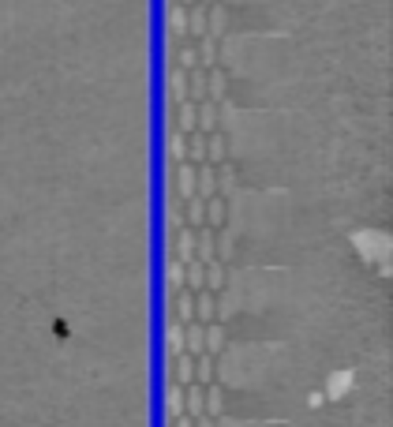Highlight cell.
<instances>
[{"instance_id": "6da1fadb", "label": "cell", "mask_w": 393, "mask_h": 427, "mask_svg": "<svg viewBox=\"0 0 393 427\" xmlns=\"http://www.w3.org/2000/svg\"><path fill=\"white\" fill-rule=\"evenodd\" d=\"M217 195V172H214V165L210 161H202L199 169H195V199H214Z\"/></svg>"}, {"instance_id": "7a4b0ae2", "label": "cell", "mask_w": 393, "mask_h": 427, "mask_svg": "<svg viewBox=\"0 0 393 427\" xmlns=\"http://www.w3.org/2000/svg\"><path fill=\"white\" fill-rule=\"evenodd\" d=\"M217 128H221V113H217V105L214 102L195 105V131H199V135H214Z\"/></svg>"}, {"instance_id": "3957f363", "label": "cell", "mask_w": 393, "mask_h": 427, "mask_svg": "<svg viewBox=\"0 0 393 427\" xmlns=\"http://www.w3.org/2000/svg\"><path fill=\"white\" fill-rule=\"evenodd\" d=\"M172 319H177L180 326L195 323V292H188V289L172 292Z\"/></svg>"}, {"instance_id": "277c9868", "label": "cell", "mask_w": 393, "mask_h": 427, "mask_svg": "<svg viewBox=\"0 0 393 427\" xmlns=\"http://www.w3.org/2000/svg\"><path fill=\"white\" fill-rule=\"evenodd\" d=\"M169 382H177V386H191V382H195V356H188V353L172 356Z\"/></svg>"}, {"instance_id": "5b68a950", "label": "cell", "mask_w": 393, "mask_h": 427, "mask_svg": "<svg viewBox=\"0 0 393 427\" xmlns=\"http://www.w3.org/2000/svg\"><path fill=\"white\" fill-rule=\"evenodd\" d=\"M169 259L195 262V229H180V233H172V255Z\"/></svg>"}, {"instance_id": "8992f818", "label": "cell", "mask_w": 393, "mask_h": 427, "mask_svg": "<svg viewBox=\"0 0 393 427\" xmlns=\"http://www.w3.org/2000/svg\"><path fill=\"white\" fill-rule=\"evenodd\" d=\"M225 94H228V75L221 68H210V72H206V102L221 105Z\"/></svg>"}, {"instance_id": "52a82bcc", "label": "cell", "mask_w": 393, "mask_h": 427, "mask_svg": "<svg viewBox=\"0 0 393 427\" xmlns=\"http://www.w3.org/2000/svg\"><path fill=\"white\" fill-rule=\"evenodd\" d=\"M217 319V297L214 292H195V323H202V326H210Z\"/></svg>"}, {"instance_id": "ba28073f", "label": "cell", "mask_w": 393, "mask_h": 427, "mask_svg": "<svg viewBox=\"0 0 393 427\" xmlns=\"http://www.w3.org/2000/svg\"><path fill=\"white\" fill-rule=\"evenodd\" d=\"M228 30V12H225V4H210L206 8V38H221Z\"/></svg>"}, {"instance_id": "9c48e42d", "label": "cell", "mask_w": 393, "mask_h": 427, "mask_svg": "<svg viewBox=\"0 0 393 427\" xmlns=\"http://www.w3.org/2000/svg\"><path fill=\"white\" fill-rule=\"evenodd\" d=\"M195 262H214V229L210 225H202V229H195Z\"/></svg>"}, {"instance_id": "30bf717a", "label": "cell", "mask_w": 393, "mask_h": 427, "mask_svg": "<svg viewBox=\"0 0 393 427\" xmlns=\"http://www.w3.org/2000/svg\"><path fill=\"white\" fill-rule=\"evenodd\" d=\"M195 382H199V386H214L217 382V360L210 353L195 356Z\"/></svg>"}, {"instance_id": "8fae6325", "label": "cell", "mask_w": 393, "mask_h": 427, "mask_svg": "<svg viewBox=\"0 0 393 427\" xmlns=\"http://www.w3.org/2000/svg\"><path fill=\"white\" fill-rule=\"evenodd\" d=\"M202 334H206L202 323H188V326H184V353H188V356H202L206 353V348H202Z\"/></svg>"}, {"instance_id": "7c38bea8", "label": "cell", "mask_w": 393, "mask_h": 427, "mask_svg": "<svg viewBox=\"0 0 393 427\" xmlns=\"http://www.w3.org/2000/svg\"><path fill=\"white\" fill-rule=\"evenodd\" d=\"M169 97H172V105L188 102V72H184V68H172L169 72Z\"/></svg>"}, {"instance_id": "4fadbf2b", "label": "cell", "mask_w": 393, "mask_h": 427, "mask_svg": "<svg viewBox=\"0 0 393 427\" xmlns=\"http://www.w3.org/2000/svg\"><path fill=\"white\" fill-rule=\"evenodd\" d=\"M184 289L188 292H202L206 289V266L202 262H184Z\"/></svg>"}, {"instance_id": "5bb4252c", "label": "cell", "mask_w": 393, "mask_h": 427, "mask_svg": "<svg viewBox=\"0 0 393 427\" xmlns=\"http://www.w3.org/2000/svg\"><path fill=\"white\" fill-rule=\"evenodd\" d=\"M225 217H228V203L221 199V195H214V199H206V225H210L214 233H217V229L225 225Z\"/></svg>"}, {"instance_id": "9a60e30c", "label": "cell", "mask_w": 393, "mask_h": 427, "mask_svg": "<svg viewBox=\"0 0 393 427\" xmlns=\"http://www.w3.org/2000/svg\"><path fill=\"white\" fill-rule=\"evenodd\" d=\"M188 102L191 105H202L206 102V72L202 68H191L188 72Z\"/></svg>"}, {"instance_id": "2e32d148", "label": "cell", "mask_w": 393, "mask_h": 427, "mask_svg": "<svg viewBox=\"0 0 393 427\" xmlns=\"http://www.w3.org/2000/svg\"><path fill=\"white\" fill-rule=\"evenodd\" d=\"M214 172H217V195H221V199L236 195V184H240V180H236V169L221 161V165H214Z\"/></svg>"}, {"instance_id": "e0dca14e", "label": "cell", "mask_w": 393, "mask_h": 427, "mask_svg": "<svg viewBox=\"0 0 393 427\" xmlns=\"http://www.w3.org/2000/svg\"><path fill=\"white\" fill-rule=\"evenodd\" d=\"M195 57H199V68H202V72L217 68V41L202 34V38H199V46H195Z\"/></svg>"}, {"instance_id": "ac0fdd59", "label": "cell", "mask_w": 393, "mask_h": 427, "mask_svg": "<svg viewBox=\"0 0 393 427\" xmlns=\"http://www.w3.org/2000/svg\"><path fill=\"white\" fill-rule=\"evenodd\" d=\"M177 191H180L184 203L195 199V165H191V161H184V165L177 169Z\"/></svg>"}, {"instance_id": "d6986e66", "label": "cell", "mask_w": 393, "mask_h": 427, "mask_svg": "<svg viewBox=\"0 0 393 427\" xmlns=\"http://www.w3.org/2000/svg\"><path fill=\"white\" fill-rule=\"evenodd\" d=\"M165 416H169V423L184 416V386H177V382H169V390H165Z\"/></svg>"}, {"instance_id": "ffe728a7", "label": "cell", "mask_w": 393, "mask_h": 427, "mask_svg": "<svg viewBox=\"0 0 393 427\" xmlns=\"http://www.w3.org/2000/svg\"><path fill=\"white\" fill-rule=\"evenodd\" d=\"M169 30H172V38L188 34V8H184L180 0H172V4H169Z\"/></svg>"}, {"instance_id": "44dd1931", "label": "cell", "mask_w": 393, "mask_h": 427, "mask_svg": "<svg viewBox=\"0 0 393 427\" xmlns=\"http://www.w3.org/2000/svg\"><path fill=\"white\" fill-rule=\"evenodd\" d=\"M225 154H228V142H225V135H221V131L206 135V161H210V165H221V161H225Z\"/></svg>"}, {"instance_id": "7402d4cb", "label": "cell", "mask_w": 393, "mask_h": 427, "mask_svg": "<svg viewBox=\"0 0 393 427\" xmlns=\"http://www.w3.org/2000/svg\"><path fill=\"white\" fill-rule=\"evenodd\" d=\"M225 281H228V273H225V262H206V292H214V297H217V292H221L225 289Z\"/></svg>"}, {"instance_id": "603a6c76", "label": "cell", "mask_w": 393, "mask_h": 427, "mask_svg": "<svg viewBox=\"0 0 393 427\" xmlns=\"http://www.w3.org/2000/svg\"><path fill=\"white\" fill-rule=\"evenodd\" d=\"M233 255H236V236L233 233H214V259L233 262Z\"/></svg>"}, {"instance_id": "cb8c5ba5", "label": "cell", "mask_w": 393, "mask_h": 427, "mask_svg": "<svg viewBox=\"0 0 393 427\" xmlns=\"http://www.w3.org/2000/svg\"><path fill=\"white\" fill-rule=\"evenodd\" d=\"M184 225H188V229H202L206 225V203L202 199H188V203H184Z\"/></svg>"}, {"instance_id": "d4e9b609", "label": "cell", "mask_w": 393, "mask_h": 427, "mask_svg": "<svg viewBox=\"0 0 393 427\" xmlns=\"http://www.w3.org/2000/svg\"><path fill=\"white\" fill-rule=\"evenodd\" d=\"M202 348H206L210 356H217V353L225 348V326H221V323H210V326H206V334H202Z\"/></svg>"}, {"instance_id": "484cf974", "label": "cell", "mask_w": 393, "mask_h": 427, "mask_svg": "<svg viewBox=\"0 0 393 427\" xmlns=\"http://www.w3.org/2000/svg\"><path fill=\"white\" fill-rule=\"evenodd\" d=\"M221 409H225V393H221V386L214 382V386H206V393H202V412L217 420V416H221Z\"/></svg>"}, {"instance_id": "4316f807", "label": "cell", "mask_w": 393, "mask_h": 427, "mask_svg": "<svg viewBox=\"0 0 393 427\" xmlns=\"http://www.w3.org/2000/svg\"><path fill=\"white\" fill-rule=\"evenodd\" d=\"M188 34L202 38L206 34V4H191L188 8Z\"/></svg>"}, {"instance_id": "83f0119b", "label": "cell", "mask_w": 393, "mask_h": 427, "mask_svg": "<svg viewBox=\"0 0 393 427\" xmlns=\"http://www.w3.org/2000/svg\"><path fill=\"white\" fill-rule=\"evenodd\" d=\"M165 345H169V360L184 353V326L177 319H169V326H165Z\"/></svg>"}, {"instance_id": "f1b7e54d", "label": "cell", "mask_w": 393, "mask_h": 427, "mask_svg": "<svg viewBox=\"0 0 393 427\" xmlns=\"http://www.w3.org/2000/svg\"><path fill=\"white\" fill-rule=\"evenodd\" d=\"M169 158L177 161V165L188 161V135H184V131H169Z\"/></svg>"}, {"instance_id": "f546056e", "label": "cell", "mask_w": 393, "mask_h": 427, "mask_svg": "<svg viewBox=\"0 0 393 427\" xmlns=\"http://www.w3.org/2000/svg\"><path fill=\"white\" fill-rule=\"evenodd\" d=\"M188 161H195V165H202V161H206V135H199V131H191V135H188Z\"/></svg>"}, {"instance_id": "4dcf8cb0", "label": "cell", "mask_w": 393, "mask_h": 427, "mask_svg": "<svg viewBox=\"0 0 393 427\" xmlns=\"http://www.w3.org/2000/svg\"><path fill=\"white\" fill-rule=\"evenodd\" d=\"M165 281H169V292H180V289H184V262H180V259H169Z\"/></svg>"}, {"instance_id": "1f68e13d", "label": "cell", "mask_w": 393, "mask_h": 427, "mask_svg": "<svg viewBox=\"0 0 393 427\" xmlns=\"http://www.w3.org/2000/svg\"><path fill=\"white\" fill-rule=\"evenodd\" d=\"M177 109H180V113H177V131L191 135V131H195V105L184 102V105H177Z\"/></svg>"}, {"instance_id": "d6a6232c", "label": "cell", "mask_w": 393, "mask_h": 427, "mask_svg": "<svg viewBox=\"0 0 393 427\" xmlns=\"http://www.w3.org/2000/svg\"><path fill=\"white\" fill-rule=\"evenodd\" d=\"M180 68H184V72L199 68V57H195V46H180Z\"/></svg>"}, {"instance_id": "836d02e7", "label": "cell", "mask_w": 393, "mask_h": 427, "mask_svg": "<svg viewBox=\"0 0 393 427\" xmlns=\"http://www.w3.org/2000/svg\"><path fill=\"white\" fill-rule=\"evenodd\" d=\"M195 427H217V420H214V416H199V420H195Z\"/></svg>"}, {"instance_id": "e575fe53", "label": "cell", "mask_w": 393, "mask_h": 427, "mask_svg": "<svg viewBox=\"0 0 393 427\" xmlns=\"http://www.w3.org/2000/svg\"><path fill=\"white\" fill-rule=\"evenodd\" d=\"M169 427H195V420H191V416H180V420H172Z\"/></svg>"}, {"instance_id": "d590c367", "label": "cell", "mask_w": 393, "mask_h": 427, "mask_svg": "<svg viewBox=\"0 0 393 427\" xmlns=\"http://www.w3.org/2000/svg\"><path fill=\"white\" fill-rule=\"evenodd\" d=\"M195 4H206V8H210V4H217V0H195Z\"/></svg>"}, {"instance_id": "8d00e7d4", "label": "cell", "mask_w": 393, "mask_h": 427, "mask_svg": "<svg viewBox=\"0 0 393 427\" xmlns=\"http://www.w3.org/2000/svg\"><path fill=\"white\" fill-rule=\"evenodd\" d=\"M180 4H195V0H180Z\"/></svg>"}]
</instances>
